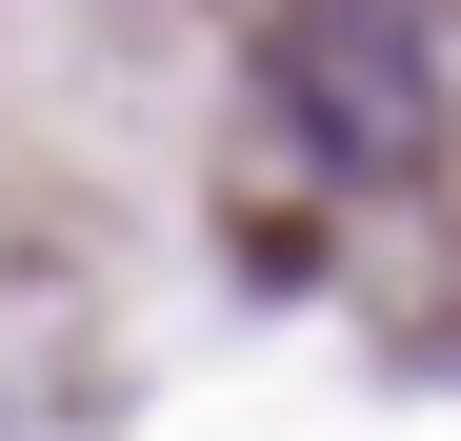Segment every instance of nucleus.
I'll return each mask as SVG.
<instances>
[{
	"mask_svg": "<svg viewBox=\"0 0 461 441\" xmlns=\"http://www.w3.org/2000/svg\"><path fill=\"white\" fill-rule=\"evenodd\" d=\"M261 81H281V121L321 140L341 181H421L441 161V40L402 21V0H281Z\"/></svg>",
	"mask_w": 461,
	"mask_h": 441,
	"instance_id": "obj_1",
	"label": "nucleus"
}]
</instances>
